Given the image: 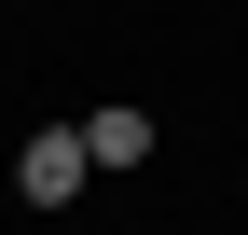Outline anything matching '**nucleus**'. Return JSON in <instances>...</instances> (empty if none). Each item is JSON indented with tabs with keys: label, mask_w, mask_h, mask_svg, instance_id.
Instances as JSON below:
<instances>
[{
	"label": "nucleus",
	"mask_w": 248,
	"mask_h": 235,
	"mask_svg": "<svg viewBox=\"0 0 248 235\" xmlns=\"http://www.w3.org/2000/svg\"><path fill=\"white\" fill-rule=\"evenodd\" d=\"M14 194H28V208H69V194H83V138H69V125H42V138L14 152Z\"/></svg>",
	"instance_id": "nucleus-1"
},
{
	"label": "nucleus",
	"mask_w": 248,
	"mask_h": 235,
	"mask_svg": "<svg viewBox=\"0 0 248 235\" xmlns=\"http://www.w3.org/2000/svg\"><path fill=\"white\" fill-rule=\"evenodd\" d=\"M83 138V166H138L152 152V111H97V125H69Z\"/></svg>",
	"instance_id": "nucleus-2"
}]
</instances>
